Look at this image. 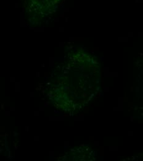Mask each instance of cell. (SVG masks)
I'll list each match as a JSON object with an SVG mask.
<instances>
[{
  "instance_id": "1",
  "label": "cell",
  "mask_w": 143,
  "mask_h": 161,
  "mask_svg": "<svg viewBox=\"0 0 143 161\" xmlns=\"http://www.w3.org/2000/svg\"><path fill=\"white\" fill-rule=\"evenodd\" d=\"M29 4L32 10L48 13L55 9V7L61 0H29Z\"/></svg>"
}]
</instances>
